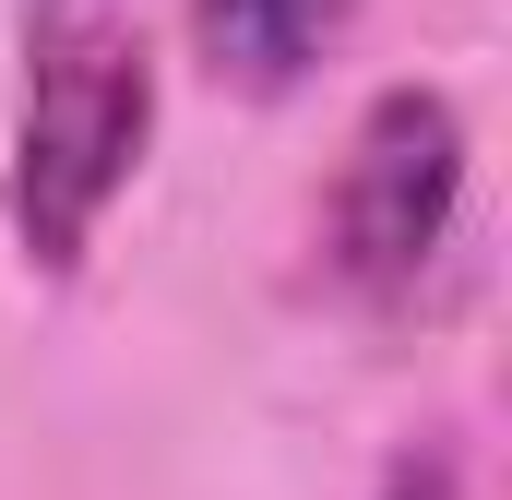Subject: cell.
Masks as SVG:
<instances>
[{
	"label": "cell",
	"mask_w": 512,
	"mask_h": 500,
	"mask_svg": "<svg viewBox=\"0 0 512 500\" xmlns=\"http://www.w3.org/2000/svg\"><path fill=\"white\" fill-rule=\"evenodd\" d=\"M155 60L120 0H36L24 24V108H12V239L36 274H72L96 215L143 167Z\"/></svg>",
	"instance_id": "1"
},
{
	"label": "cell",
	"mask_w": 512,
	"mask_h": 500,
	"mask_svg": "<svg viewBox=\"0 0 512 500\" xmlns=\"http://www.w3.org/2000/svg\"><path fill=\"white\" fill-rule=\"evenodd\" d=\"M453 191H465V120L453 96L429 84H393L370 96V120L334 167V203H322V250L358 298H405L429 274V250L453 227Z\"/></svg>",
	"instance_id": "2"
},
{
	"label": "cell",
	"mask_w": 512,
	"mask_h": 500,
	"mask_svg": "<svg viewBox=\"0 0 512 500\" xmlns=\"http://www.w3.org/2000/svg\"><path fill=\"white\" fill-rule=\"evenodd\" d=\"M346 12H358V0H191L203 60H215L227 84H251V96H286V84L346 36Z\"/></svg>",
	"instance_id": "3"
},
{
	"label": "cell",
	"mask_w": 512,
	"mask_h": 500,
	"mask_svg": "<svg viewBox=\"0 0 512 500\" xmlns=\"http://www.w3.org/2000/svg\"><path fill=\"white\" fill-rule=\"evenodd\" d=\"M382 500H453V465H441V453H405Z\"/></svg>",
	"instance_id": "4"
}]
</instances>
